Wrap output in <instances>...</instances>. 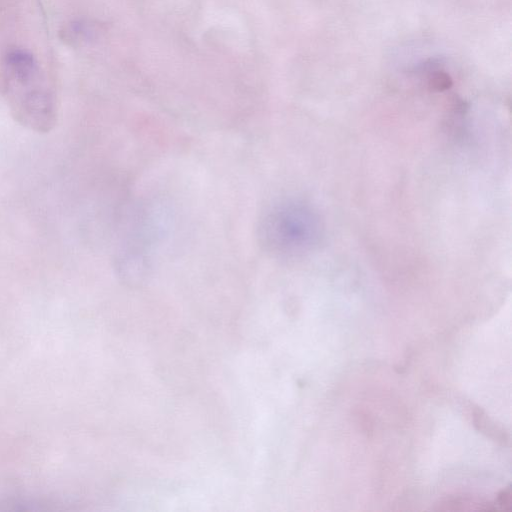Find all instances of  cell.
<instances>
[{
    "label": "cell",
    "instance_id": "1",
    "mask_svg": "<svg viewBox=\"0 0 512 512\" xmlns=\"http://www.w3.org/2000/svg\"><path fill=\"white\" fill-rule=\"evenodd\" d=\"M320 229L317 215L308 206L284 202L270 208L260 220V243L277 255H297L318 243Z\"/></svg>",
    "mask_w": 512,
    "mask_h": 512
},
{
    "label": "cell",
    "instance_id": "2",
    "mask_svg": "<svg viewBox=\"0 0 512 512\" xmlns=\"http://www.w3.org/2000/svg\"><path fill=\"white\" fill-rule=\"evenodd\" d=\"M496 504L499 506V510L510 511L511 510V490L510 487L502 490L495 501V509ZM497 510V509H496Z\"/></svg>",
    "mask_w": 512,
    "mask_h": 512
}]
</instances>
